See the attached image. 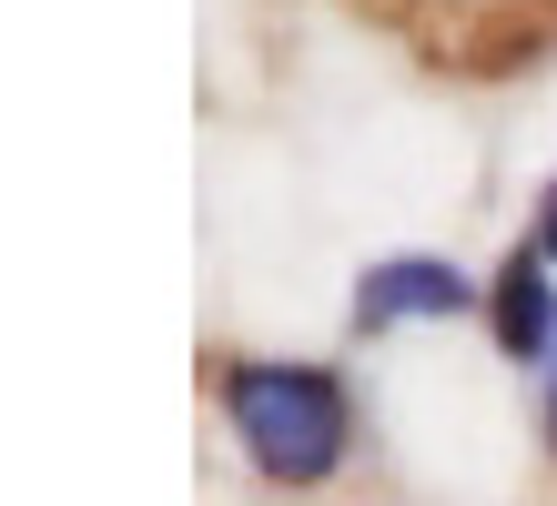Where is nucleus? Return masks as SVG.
Returning a JSON list of instances; mask_svg holds the SVG:
<instances>
[{
    "instance_id": "nucleus-1",
    "label": "nucleus",
    "mask_w": 557,
    "mask_h": 506,
    "mask_svg": "<svg viewBox=\"0 0 557 506\" xmlns=\"http://www.w3.org/2000/svg\"><path fill=\"white\" fill-rule=\"evenodd\" d=\"M223 405H234L244 456L264 466V477H284V486L335 477V456H345V435H355L345 425V385L324 375V365H234Z\"/></svg>"
},
{
    "instance_id": "nucleus-2",
    "label": "nucleus",
    "mask_w": 557,
    "mask_h": 506,
    "mask_svg": "<svg viewBox=\"0 0 557 506\" xmlns=\"http://www.w3.org/2000/svg\"><path fill=\"white\" fill-rule=\"evenodd\" d=\"M467 274L456 263H425V254H396V263H375L366 284H355V324L385 334V324H406V314H467Z\"/></svg>"
},
{
    "instance_id": "nucleus-3",
    "label": "nucleus",
    "mask_w": 557,
    "mask_h": 506,
    "mask_svg": "<svg viewBox=\"0 0 557 506\" xmlns=\"http://www.w3.org/2000/svg\"><path fill=\"white\" fill-rule=\"evenodd\" d=\"M497 334H507V355H517V365L557 345V304H547V254H537V244H517L507 284H497Z\"/></svg>"
},
{
    "instance_id": "nucleus-4",
    "label": "nucleus",
    "mask_w": 557,
    "mask_h": 506,
    "mask_svg": "<svg viewBox=\"0 0 557 506\" xmlns=\"http://www.w3.org/2000/svg\"><path fill=\"white\" fill-rule=\"evenodd\" d=\"M537 254H557V202H547V223H537Z\"/></svg>"
},
{
    "instance_id": "nucleus-5",
    "label": "nucleus",
    "mask_w": 557,
    "mask_h": 506,
    "mask_svg": "<svg viewBox=\"0 0 557 506\" xmlns=\"http://www.w3.org/2000/svg\"><path fill=\"white\" fill-rule=\"evenodd\" d=\"M547 446H557V395H547Z\"/></svg>"
}]
</instances>
